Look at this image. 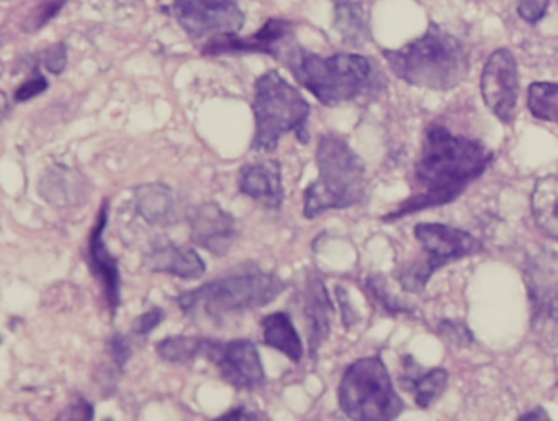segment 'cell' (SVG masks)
<instances>
[{
  "label": "cell",
  "mask_w": 558,
  "mask_h": 421,
  "mask_svg": "<svg viewBox=\"0 0 558 421\" xmlns=\"http://www.w3.org/2000/svg\"><path fill=\"white\" fill-rule=\"evenodd\" d=\"M207 361L217 365L220 377L238 390H256L266 384L263 359L250 339L227 342L214 339Z\"/></svg>",
  "instance_id": "obj_12"
},
{
  "label": "cell",
  "mask_w": 558,
  "mask_h": 421,
  "mask_svg": "<svg viewBox=\"0 0 558 421\" xmlns=\"http://www.w3.org/2000/svg\"><path fill=\"white\" fill-rule=\"evenodd\" d=\"M238 189L241 194L266 207H282L283 184L282 165L277 159H264V161L247 163L238 172Z\"/></svg>",
  "instance_id": "obj_17"
},
{
  "label": "cell",
  "mask_w": 558,
  "mask_h": 421,
  "mask_svg": "<svg viewBox=\"0 0 558 421\" xmlns=\"http://www.w3.org/2000/svg\"><path fill=\"white\" fill-rule=\"evenodd\" d=\"M524 282L532 306V325L558 322V253H538L524 266Z\"/></svg>",
  "instance_id": "obj_13"
},
{
  "label": "cell",
  "mask_w": 558,
  "mask_h": 421,
  "mask_svg": "<svg viewBox=\"0 0 558 421\" xmlns=\"http://www.w3.org/2000/svg\"><path fill=\"white\" fill-rule=\"evenodd\" d=\"M263 420V414L260 411L253 410V408L247 407H236L228 410L227 413L220 414V417L215 418L211 421H260Z\"/></svg>",
  "instance_id": "obj_37"
},
{
  "label": "cell",
  "mask_w": 558,
  "mask_h": 421,
  "mask_svg": "<svg viewBox=\"0 0 558 421\" xmlns=\"http://www.w3.org/2000/svg\"><path fill=\"white\" fill-rule=\"evenodd\" d=\"M260 326L264 345L282 352L292 362L302 361L305 348L290 315L283 312L270 313L264 316Z\"/></svg>",
  "instance_id": "obj_24"
},
{
  "label": "cell",
  "mask_w": 558,
  "mask_h": 421,
  "mask_svg": "<svg viewBox=\"0 0 558 421\" xmlns=\"http://www.w3.org/2000/svg\"><path fill=\"white\" fill-rule=\"evenodd\" d=\"M145 267L151 273L185 280L201 279L207 270V264L197 251L169 240H158L149 246L145 253Z\"/></svg>",
  "instance_id": "obj_18"
},
{
  "label": "cell",
  "mask_w": 558,
  "mask_h": 421,
  "mask_svg": "<svg viewBox=\"0 0 558 421\" xmlns=\"http://www.w3.org/2000/svg\"><path fill=\"white\" fill-rule=\"evenodd\" d=\"M66 2L68 0H40L37 8L32 11L27 21H25V31L34 34V32H38L41 31V28L47 27V25L50 24V22L53 21L61 11H63Z\"/></svg>",
  "instance_id": "obj_29"
},
{
  "label": "cell",
  "mask_w": 558,
  "mask_h": 421,
  "mask_svg": "<svg viewBox=\"0 0 558 421\" xmlns=\"http://www.w3.org/2000/svg\"><path fill=\"white\" fill-rule=\"evenodd\" d=\"M381 55L398 80L420 89L446 93L469 76V48L436 22H430L420 38L398 50H384Z\"/></svg>",
  "instance_id": "obj_2"
},
{
  "label": "cell",
  "mask_w": 558,
  "mask_h": 421,
  "mask_svg": "<svg viewBox=\"0 0 558 421\" xmlns=\"http://www.w3.org/2000/svg\"><path fill=\"white\" fill-rule=\"evenodd\" d=\"M166 11L194 41L240 34L246 22L238 0H172Z\"/></svg>",
  "instance_id": "obj_9"
},
{
  "label": "cell",
  "mask_w": 558,
  "mask_h": 421,
  "mask_svg": "<svg viewBox=\"0 0 558 421\" xmlns=\"http://www.w3.org/2000/svg\"><path fill=\"white\" fill-rule=\"evenodd\" d=\"M414 238L423 246L426 260L408 264L395 273L404 292L423 293L437 270L483 251L478 238L469 231L444 224H417L414 227Z\"/></svg>",
  "instance_id": "obj_8"
},
{
  "label": "cell",
  "mask_w": 558,
  "mask_h": 421,
  "mask_svg": "<svg viewBox=\"0 0 558 421\" xmlns=\"http://www.w3.org/2000/svg\"><path fill=\"white\" fill-rule=\"evenodd\" d=\"M38 194L57 207H77L87 201L89 182L76 169L54 165L41 176Z\"/></svg>",
  "instance_id": "obj_19"
},
{
  "label": "cell",
  "mask_w": 558,
  "mask_h": 421,
  "mask_svg": "<svg viewBox=\"0 0 558 421\" xmlns=\"http://www.w3.org/2000/svg\"><path fill=\"white\" fill-rule=\"evenodd\" d=\"M94 405L84 397H77L71 401L57 421H94Z\"/></svg>",
  "instance_id": "obj_34"
},
{
  "label": "cell",
  "mask_w": 558,
  "mask_h": 421,
  "mask_svg": "<svg viewBox=\"0 0 558 421\" xmlns=\"http://www.w3.org/2000/svg\"><path fill=\"white\" fill-rule=\"evenodd\" d=\"M132 352L129 338L122 333H116L113 338L110 339V356H112L113 364L119 371H123L125 365L129 364Z\"/></svg>",
  "instance_id": "obj_35"
},
{
  "label": "cell",
  "mask_w": 558,
  "mask_h": 421,
  "mask_svg": "<svg viewBox=\"0 0 558 421\" xmlns=\"http://www.w3.org/2000/svg\"><path fill=\"white\" fill-rule=\"evenodd\" d=\"M295 44V25L283 19H269L263 28L251 35H220L204 45V57H221V55H267L274 60H282L292 45Z\"/></svg>",
  "instance_id": "obj_10"
},
{
  "label": "cell",
  "mask_w": 558,
  "mask_h": 421,
  "mask_svg": "<svg viewBox=\"0 0 558 421\" xmlns=\"http://www.w3.org/2000/svg\"><path fill=\"white\" fill-rule=\"evenodd\" d=\"M254 136L251 149L274 153L286 135H295L300 143L310 142L308 100L277 71H267L254 83Z\"/></svg>",
  "instance_id": "obj_6"
},
{
  "label": "cell",
  "mask_w": 558,
  "mask_h": 421,
  "mask_svg": "<svg viewBox=\"0 0 558 421\" xmlns=\"http://www.w3.org/2000/svg\"><path fill=\"white\" fill-rule=\"evenodd\" d=\"M335 28L345 47L362 48L372 40L371 17L359 0H332Z\"/></svg>",
  "instance_id": "obj_22"
},
{
  "label": "cell",
  "mask_w": 558,
  "mask_h": 421,
  "mask_svg": "<svg viewBox=\"0 0 558 421\" xmlns=\"http://www.w3.org/2000/svg\"><path fill=\"white\" fill-rule=\"evenodd\" d=\"M303 313H305L306 328H308L310 359L316 361L323 342L329 338L332 316H335V305L329 297L328 287L323 277L316 273L310 274L306 279Z\"/></svg>",
  "instance_id": "obj_16"
},
{
  "label": "cell",
  "mask_w": 558,
  "mask_h": 421,
  "mask_svg": "<svg viewBox=\"0 0 558 421\" xmlns=\"http://www.w3.org/2000/svg\"><path fill=\"white\" fill-rule=\"evenodd\" d=\"M365 287H367L368 293L374 297L375 302L388 313V315H413L414 309L403 300L398 299L397 296L390 292L388 289L387 279L381 274H372L365 280Z\"/></svg>",
  "instance_id": "obj_27"
},
{
  "label": "cell",
  "mask_w": 558,
  "mask_h": 421,
  "mask_svg": "<svg viewBox=\"0 0 558 421\" xmlns=\"http://www.w3.org/2000/svg\"><path fill=\"white\" fill-rule=\"evenodd\" d=\"M107 421H112V420H107Z\"/></svg>",
  "instance_id": "obj_39"
},
{
  "label": "cell",
  "mask_w": 558,
  "mask_h": 421,
  "mask_svg": "<svg viewBox=\"0 0 558 421\" xmlns=\"http://www.w3.org/2000/svg\"><path fill=\"white\" fill-rule=\"evenodd\" d=\"M287 289L286 280L259 267H243L220 279L210 280L178 297L179 309L185 315H204L223 320L230 315L263 309Z\"/></svg>",
  "instance_id": "obj_5"
},
{
  "label": "cell",
  "mask_w": 558,
  "mask_h": 421,
  "mask_svg": "<svg viewBox=\"0 0 558 421\" xmlns=\"http://www.w3.org/2000/svg\"><path fill=\"white\" fill-rule=\"evenodd\" d=\"M48 80L41 74L40 68H32V74L17 87L14 100L17 104L28 103L35 97L41 96L48 89Z\"/></svg>",
  "instance_id": "obj_31"
},
{
  "label": "cell",
  "mask_w": 558,
  "mask_h": 421,
  "mask_svg": "<svg viewBox=\"0 0 558 421\" xmlns=\"http://www.w3.org/2000/svg\"><path fill=\"white\" fill-rule=\"evenodd\" d=\"M191 241L214 256H227L238 238V221L215 202L195 205L187 214Z\"/></svg>",
  "instance_id": "obj_14"
},
{
  "label": "cell",
  "mask_w": 558,
  "mask_h": 421,
  "mask_svg": "<svg viewBox=\"0 0 558 421\" xmlns=\"http://www.w3.org/2000/svg\"><path fill=\"white\" fill-rule=\"evenodd\" d=\"M527 109L534 119L558 123V84H531L527 89Z\"/></svg>",
  "instance_id": "obj_26"
},
{
  "label": "cell",
  "mask_w": 558,
  "mask_h": 421,
  "mask_svg": "<svg viewBox=\"0 0 558 421\" xmlns=\"http://www.w3.org/2000/svg\"><path fill=\"white\" fill-rule=\"evenodd\" d=\"M493 158L492 149L478 140L456 135L447 127L433 123L424 133L423 148L414 166L416 194L381 220L391 224L408 215L450 204L485 175Z\"/></svg>",
  "instance_id": "obj_1"
},
{
  "label": "cell",
  "mask_w": 558,
  "mask_h": 421,
  "mask_svg": "<svg viewBox=\"0 0 558 421\" xmlns=\"http://www.w3.org/2000/svg\"><path fill=\"white\" fill-rule=\"evenodd\" d=\"M336 297H338L339 305H341L342 323H344L345 328H351L355 323H359L361 316L352 309L348 292H345L344 287L339 286V284L336 286Z\"/></svg>",
  "instance_id": "obj_36"
},
{
  "label": "cell",
  "mask_w": 558,
  "mask_h": 421,
  "mask_svg": "<svg viewBox=\"0 0 558 421\" xmlns=\"http://www.w3.org/2000/svg\"><path fill=\"white\" fill-rule=\"evenodd\" d=\"M483 103L495 113L496 119L506 125H512L515 119V106L519 96V73L514 55L508 48H498L483 68Z\"/></svg>",
  "instance_id": "obj_11"
},
{
  "label": "cell",
  "mask_w": 558,
  "mask_h": 421,
  "mask_svg": "<svg viewBox=\"0 0 558 421\" xmlns=\"http://www.w3.org/2000/svg\"><path fill=\"white\" fill-rule=\"evenodd\" d=\"M211 339L201 336H169L156 345L159 358L174 364H189L198 358L207 359Z\"/></svg>",
  "instance_id": "obj_25"
},
{
  "label": "cell",
  "mask_w": 558,
  "mask_h": 421,
  "mask_svg": "<svg viewBox=\"0 0 558 421\" xmlns=\"http://www.w3.org/2000/svg\"><path fill=\"white\" fill-rule=\"evenodd\" d=\"M136 214L153 227H169L175 221L174 192L162 182H149L133 191Z\"/></svg>",
  "instance_id": "obj_20"
},
{
  "label": "cell",
  "mask_w": 558,
  "mask_h": 421,
  "mask_svg": "<svg viewBox=\"0 0 558 421\" xmlns=\"http://www.w3.org/2000/svg\"><path fill=\"white\" fill-rule=\"evenodd\" d=\"M518 421H551L548 417L547 410L542 407L532 408V410L525 411L524 414L519 417Z\"/></svg>",
  "instance_id": "obj_38"
},
{
  "label": "cell",
  "mask_w": 558,
  "mask_h": 421,
  "mask_svg": "<svg viewBox=\"0 0 558 421\" xmlns=\"http://www.w3.org/2000/svg\"><path fill=\"white\" fill-rule=\"evenodd\" d=\"M28 61H31V63H27L28 67H31V70L32 68L45 67L47 68L48 73L54 74V76H60V74L66 70V44L60 41V44L53 45V47L45 48V50L38 51V53L28 57Z\"/></svg>",
  "instance_id": "obj_28"
},
{
  "label": "cell",
  "mask_w": 558,
  "mask_h": 421,
  "mask_svg": "<svg viewBox=\"0 0 558 421\" xmlns=\"http://www.w3.org/2000/svg\"><path fill=\"white\" fill-rule=\"evenodd\" d=\"M107 221H109V202L106 201L100 207L99 217L90 231L87 260H89L90 273L96 277L104 296H106L110 315L116 316L122 305V274H120L119 260L110 253L106 241H104Z\"/></svg>",
  "instance_id": "obj_15"
},
{
  "label": "cell",
  "mask_w": 558,
  "mask_h": 421,
  "mask_svg": "<svg viewBox=\"0 0 558 421\" xmlns=\"http://www.w3.org/2000/svg\"><path fill=\"white\" fill-rule=\"evenodd\" d=\"M531 212L538 230L558 241V176H545L535 182Z\"/></svg>",
  "instance_id": "obj_23"
},
{
  "label": "cell",
  "mask_w": 558,
  "mask_h": 421,
  "mask_svg": "<svg viewBox=\"0 0 558 421\" xmlns=\"http://www.w3.org/2000/svg\"><path fill=\"white\" fill-rule=\"evenodd\" d=\"M403 364L404 375L401 377V384L414 395L417 407L426 410L437 398L442 397L449 384V372L442 368L420 371V365L411 356L404 358Z\"/></svg>",
  "instance_id": "obj_21"
},
{
  "label": "cell",
  "mask_w": 558,
  "mask_h": 421,
  "mask_svg": "<svg viewBox=\"0 0 558 421\" xmlns=\"http://www.w3.org/2000/svg\"><path fill=\"white\" fill-rule=\"evenodd\" d=\"M437 335L447 342V345L456 346V348H470L475 342L473 333L469 326L460 320H442L437 328Z\"/></svg>",
  "instance_id": "obj_30"
},
{
  "label": "cell",
  "mask_w": 558,
  "mask_h": 421,
  "mask_svg": "<svg viewBox=\"0 0 558 421\" xmlns=\"http://www.w3.org/2000/svg\"><path fill=\"white\" fill-rule=\"evenodd\" d=\"M280 63L293 80L308 91L319 104L338 107L367 96L377 84V73L368 58L355 53L319 57L293 44Z\"/></svg>",
  "instance_id": "obj_3"
},
{
  "label": "cell",
  "mask_w": 558,
  "mask_h": 421,
  "mask_svg": "<svg viewBox=\"0 0 558 421\" xmlns=\"http://www.w3.org/2000/svg\"><path fill=\"white\" fill-rule=\"evenodd\" d=\"M165 310L159 309V306H153L148 312L136 316L135 322H133V333H135L136 336H149L165 322Z\"/></svg>",
  "instance_id": "obj_32"
},
{
  "label": "cell",
  "mask_w": 558,
  "mask_h": 421,
  "mask_svg": "<svg viewBox=\"0 0 558 421\" xmlns=\"http://www.w3.org/2000/svg\"><path fill=\"white\" fill-rule=\"evenodd\" d=\"M316 166L318 179L303 194V217L313 220L325 212L344 211L365 201V165L345 139L336 133L319 136Z\"/></svg>",
  "instance_id": "obj_4"
},
{
  "label": "cell",
  "mask_w": 558,
  "mask_h": 421,
  "mask_svg": "<svg viewBox=\"0 0 558 421\" xmlns=\"http://www.w3.org/2000/svg\"><path fill=\"white\" fill-rule=\"evenodd\" d=\"M338 401L351 421H397L407 407L380 356L357 359L345 369Z\"/></svg>",
  "instance_id": "obj_7"
},
{
  "label": "cell",
  "mask_w": 558,
  "mask_h": 421,
  "mask_svg": "<svg viewBox=\"0 0 558 421\" xmlns=\"http://www.w3.org/2000/svg\"><path fill=\"white\" fill-rule=\"evenodd\" d=\"M550 0H518V14L529 25L538 24L547 15Z\"/></svg>",
  "instance_id": "obj_33"
}]
</instances>
